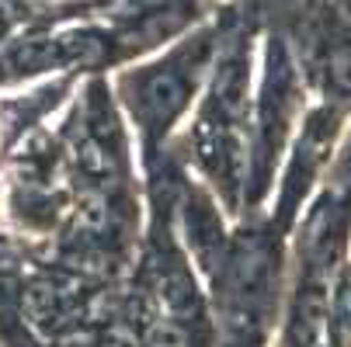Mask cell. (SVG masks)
Returning a JSON list of instances; mask_svg holds the SVG:
<instances>
[{"label": "cell", "mask_w": 351, "mask_h": 347, "mask_svg": "<svg viewBox=\"0 0 351 347\" xmlns=\"http://www.w3.org/2000/svg\"><path fill=\"white\" fill-rule=\"evenodd\" d=\"M258 11L240 8L198 101L171 142L184 167L202 181L230 219L240 216L247 184V142L254 108V56H258Z\"/></svg>", "instance_id": "6da1fadb"}, {"label": "cell", "mask_w": 351, "mask_h": 347, "mask_svg": "<svg viewBox=\"0 0 351 347\" xmlns=\"http://www.w3.org/2000/svg\"><path fill=\"white\" fill-rule=\"evenodd\" d=\"M237 11V4L216 8L202 25H195L191 31L164 45L160 53L122 66L108 80L115 105L132 132L139 174L154 170L167 157L171 142L178 139L209 80V70Z\"/></svg>", "instance_id": "7a4b0ae2"}, {"label": "cell", "mask_w": 351, "mask_h": 347, "mask_svg": "<svg viewBox=\"0 0 351 347\" xmlns=\"http://www.w3.org/2000/svg\"><path fill=\"white\" fill-rule=\"evenodd\" d=\"M351 254V188L320 184L289 243V274L271 347H327V303L334 271Z\"/></svg>", "instance_id": "3957f363"}, {"label": "cell", "mask_w": 351, "mask_h": 347, "mask_svg": "<svg viewBox=\"0 0 351 347\" xmlns=\"http://www.w3.org/2000/svg\"><path fill=\"white\" fill-rule=\"evenodd\" d=\"M310 90L299 63L282 31L265 35L261 70L254 77V108H250V142H247V184L240 216L261 212L271 202L278 170L289 146L310 112Z\"/></svg>", "instance_id": "277c9868"}, {"label": "cell", "mask_w": 351, "mask_h": 347, "mask_svg": "<svg viewBox=\"0 0 351 347\" xmlns=\"http://www.w3.org/2000/svg\"><path fill=\"white\" fill-rule=\"evenodd\" d=\"M285 38L313 101L351 112V14L334 4H310Z\"/></svg>", "instance_id": "5b68a950"}, {"label": "cell", "mask_w": 351, "mask_h": 347, "mask_svg": "<svg viewBox=\"0 0 351 347\" xmlns=\"http://www.w3.org/2000/svg\"><path fill=\"white\" fill-rule=\"evenodd\" d=\"M327 347H351V254L334 271L327 303Z\"/></svg>", "instance_id": "8992f818"}]
</instances>
